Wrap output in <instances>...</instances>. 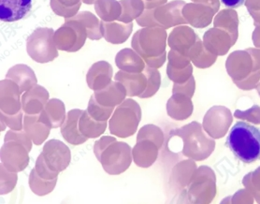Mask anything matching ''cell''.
I'll return each mask as SVG.
<instances>
[{
  "instance_id": "6da1fadb",
  "label": "cell",
  "mask_w": 260,
  "mask_h": 204,
  "mask_svg": "<svg viewBox=\"0 0 260 204\" xmlns=\"http://www.w3.org/2000/svg\"><path fill=\"white\" fill-rule=\"evenodd\" d=\"M225 142L234 156L244 163H254L260 159V129L248 122L236 123Z\"/></svg>"
},
{
  "instance_id": "7a4b0ae2",
  "label": "cell",
  "mask_w": 260,
  "mask_h": 204,
  "mask_svg": "<svg viewBox=\"0 0 260 204\" xmlns=\"http://www.w3.org/2000/svg\"><path fill=\"white\" fill-rule=\"evenodd\" d=\"M183 140L182 153L185 158L195 161L207 159L215 149V140L205 132L202 125L197 121L189 123L171 132Z\"/></svg>"
},
{
  "instance_id": "3957f363",
  "label": "cell",
  "mask_w": 260,
  "mask_h": 204,
  "mask_svg": "<svg viewBox=\"0 0 260 204\" xmlns=\"http://www.w3.org/2000/svg\"><path fill=\"white\" fill-rule=\"evenodd\" d=\"M70 148L59 140H50L43 146L41 155L37 158L35 169L43 179L57 178L71 163Z\"/></svg>"
},
{
  "instance_id": "277c9868",
  "label": "cell",
  "mask_w": 260,
  "mask_h": 204,
  "mask_svg": "<svg viewBox=\"0 0 260 204\" xmlns=\"http://www.w3.org/2000/svg\"><path fill=\"white\" fill-rule=\"evenodd\" d=\"M142 120V109L134 99H125L113 111L109 123L111 134L125 139L137 132Z\"/></svg>"
},
{
  "instance_id": "5b68a950",
  "label": "cell",
  "mask_w": 260,
  "mask_h": 204,
  "mask_svg": "<svg viewBox=\"0 0 260 204\" xmlns=\"http://www.w3.org/2000/svg\"><path fill=\"white\" fill-rule=\"evenodd\" d=\"M167 31L161 27H143L133 35L131 46L143 60L155 59L166 52Z\"/></svg>"
},
{
  "instance_id": "8992f818",
  "label": "cell",
  "mask_w": 260,
  "mask_h": 204,
  "mask_svg": "<svg viewBox=\"0 0 260 204\" xmlns=\"http://www.w3.org/2000/svg\"><path fill=\"white\" fill-rule=\"evenodd\" d=\"M185 195L191 203H211L216 196V176L208 166H201L191 177Z\"/></svg>"
},
{
  "instance_id": "52a82bcc",
  "label": "cell",
  "mask_w": 260,
  "mask_h": 204,
  "mask_svg": "<svg viewBox=\"0 0 260 204\" xmlns=\"http://www.w3.org/2000/svg\"><path fill=\"white\" fill-rule=\"evenodd\" d=\"M53 28L39 27L28 37L26 52L37 63L45 64L57 59L59 53L53 41Z\"/></svg>"
},
{
  "instance_id": "ba28073f",
  "label": "cell",
  "mask_w": 260,
  "mask_h": 204,
  "mask_svg": "<svg viewBox=\"0 0 260 204\" xmlns=\"http://www.w3.org/2000/svg\"><path fill=\"white\" fill-rule=\"evenodd\" d=\"M108 174H122L132 163V148L124 141L113 140L96 158Z\"/></svg>"
},
{
  "instance_id": "9c48e42d",
  "label": "cell",
  "mask_w": 260,
  "mask_h": 204,
  "mask_svg": "<svg viewBox=\"0 0 260 204\" xmlns=\"http://www.w3.org/2000/svg\"><path fill=\"white\" fill-rule=\"evenodd\" d=\"M87 38V31L83 23L75 20L65 19V23L54 31L53 41L60 51L76 53L83 48Z\"/></svg>"
},
{
  "instance_id": "30bf717a",
  "label": "cell",
  "mask_w": 260,
  "mask_h": 204,
  "mask_svg": "<svg viewBox=\"0 0 260 204\" xmlns=\"http://www.w3.org/2000/svg\"><path fill=\"white\" fill-rule=\"evenodd\" d=\"M233 122L231 111L225 106H213L205 113L202 127L210 137L218 140L226 135Z\"/></svg>"
},
{
  "instance_id": "8fae6325",
  "label": "cell",
  "mask_w": 260,
  "mask_h": 204,
  "mask_svg": "<svg viewBox=\"0 0 260 204\" xmlns=\"http://www.w3.org/2000/svg\"><path fill=\"white\" fill-rule=\"evenodd\" d=\"M0 157L1 164L11 171L21 172L29 164V151L16 140L4 141Z\"/></svg>"
},
{
  "instance_id": "7c38bea8",
  "label": "cell",
  "mask_w": 260,
  "mask_h": 204,
  "mask_svg": "<svg viewBox=\"0 0 260 204\" xmlns=\"http://www.w3.org/2000/svg\"><path fill=\"white\" fill-rule=\"evenodd\" d=\"M185 4L183 0H173L154 10V17L163 30L187 24L183 15V9Z\"/></svg>"
},
{
  "instance_id": "4fadbf2b",
  "label": "cell",
  "mask_w": 260,
  "mask_h": 204,
  "mask_svg": "<svg viewBox=\"0 0 260 204\" xmlns=\"http://www.w3.org/2000/svg\"><path fill=\"white\" fill-rule=\"evenodd\" d=\"M225 69L233 82L242 81L254 72L251 54L246 51H234L225 61Z\"/></svg>"
},
{
  "instance_id": "5bb4252c",
  "label": "cell",
  "mask_w": 260,
  "mask_h": 204,
  "mask_svg": "<svg viewBox=\"0 0 260 204\" xmlns=\"http://www.w3.org/2000/svg\"><path fill=\"white\" fill-rule=\"evenodd\" d=\"M0 109L6 114H16L23 110L19 85L10 79L0 82Z\"/></svg>"
},
{
  "instance_id": "9a60e30c",
  "label": "cell",
  "mask_w": 260,
  "mask_h": 204,
  "mask_svg": "<svg viewBox=\"0 0 260 204\" xmlns=\"http://www.w3.org/2000/svg\"><path fill=\"white\" fill-rule=\"evenodd\" d=\"M203 45L209 52L223 56L230 52L231 47L235 44L231 36L225 30L213 27L206 31L203 35Z\"/></svg>"
},
{
  "instance_id": "2e32d148",
  "label": "cell",
  "mask_w": 260,
  "mask_h": 204,
  "mask_svg": "<svg viewBox=\"0 0 260 204\" xmlns=\"http://www.w3.org/2000/svg\"><path fill=\"white\" fill-rule=\"evenodd\" d=\"M199 39L200 37L196 34L195 31L186 24L178 25L169 35L168 45L172 50L188 56L191 48Z\"/></svg>"
},
{
  "instance_id": "e0dca14e",
  "label": "cell",
  "mask_w": 260,
  "mask_h": 204,
  "mask_svg": "<svg viewBox=\"0 0 260 204\" xmlns=\"http://www.w3.org/2000/svg\"><path fill=\"white\" fill-rule=\"evenodd\" d=\"M216 12L211 7L200 3H187L183 9V15L187 23L195 28H205L213 22Z\"/></svg>"
},
{
  "instance_id": "ac0fdd59",
  "label": "cell",
  "mask_w": 260,
  "mask_h": 204,
  "mask_svg": "<svg viewBox=\"0 0 260 204\" xmlns=\"http://www.w3.org/2000/svg\"><path fill=\"white\" fill-rule=\"evenodd\" d=\"M113 76L112 65L107 61H99L89 69L86 75V82L91 90L98 91L107 88Z\"/></svg>"
},
{
  "instance_id": "d6986e66",
  "label": "cell",
  "mask_w": 260,
  "mask_h": 204,
  "mask_svg": "<svg viewBox=\"0 0 260 204\" xmlns=\"http://www.w3.org/2000/svg\"><path fill=\"white\" fill-rule=\"evenodd\" d=\"M50 95L40 84H36L34 88L24 92L22 96V107L25 114H39L41 113L49 101Z\"/></svg>"
},
{
  "instance_id": "ffe728a7",
  "label": "cell",
  "mask_w": 260,
  "mask_h": 204,
  "mask_svg": "<svg viewBox=\"0 0 260 204\" xmlns=\"http://www.w3.org/2000/svg\"><path fill=\"white\" fill-rule=\"evenodd\" d=\"M32 9V0H0V19L12 23L24 19Z\"/></svg>"
},
{
  "instance_id": "44dd1931",
  "label": "cell",
  "mask_w": 260,
  "mask_h": 204,
  "mask_svg": "<svg viewBox=\"0 0 260 204\" xmlns=\"http://www.w3.org/2000/svg\"><path fill=\"white\" fill-rule=\"evenodd\" d=\"M160 148L152 140L142 139L137 140L132 149L133 160L140 168H150L158 158Z\"/></svg>"
},
{
  "instance_id": "7402d4cb",
  "label": "cell",
  "mask_w": 260,
  "mask_h": 204,
  "mask_svg": "<svg viewBox=\"0 0 260 204\" xmlns=\"http://www.w3.org/2000/svg\"><path fill=\"white\" fill-rule=\"evenodd\" d=\"M194 111L192 98L182 93L172 94L167 102V113L173 120L183 121L188 119Z\"/></svg>"
},
{
  "instance_id": "603a6c76",
  "label": "cell",
  "mask_w": 260,
  "mask_h": 204,
  "mask_svg": "<svg viewBox=\"0 0 260 204\" xmlns=\"http://www.w3.org/2000/svg\"><path fill=\"white\" fill-rule=\"evenodd\" d=\"M83 110L73 109L68 112L65 122L61 127V134L64 140L72 145H81L88 138L83 136L79 129V120Z\"/></svg>"
},
{
  "instance_id": "cb8c5ba5",
  "label": "cell",
  "mask_w": 260,
  "mask_h": 204,
  "mask_svg": "<svg viewBox=\"0 0 260 204\" xmlns=\"http://www.w3.org/2000/svg\"><path fill=\"white\" fill-rule=\"evenodd\" d=\"M198 169L195 160L186 159L176 164L171 174V186L178 192H184L188 187L191 177Z\"/></svg>"
},
{
  "instance_id": "d4e9b609",
  "label": "cell",
  "mask_w": 260,
  "mask_h": 204,
  "mask_svg": "<svg viewBox=\"0 0 260 204\" xmlns=\"http://www.w3.org/2000/svg\"><path fill=\"white\" fill-rule=\"evenodd\" d=\"M39 117L42 122L46 124L51 129L61 128L67 118L64 102L58 99H49Z\"/></svg>"
},
{
  "instance_id": "484cf974",
  "label": "cell",
  "mask_w": 260,
  "mask_h": 204,
  "mask_svg": "<svg viewBox=\"0 0 260 204\" xmlns=\"http://www.w3.org/2000/svg\"><path fill=\"white\" fill-rule=\"evenodd\" d=\"M114 80L124 85L129 98L140 97L147 88V77L143 72L129 73L120 70L114 75Z\"/></svg>"
},
{
  "instance_id": "4316f807",
  "label": "cell",
  "mask_w": 260,
  "mask_h": 204,
  "mask_svg": "<svg viewBox=\"0 0 260 204\" xmlns=\"http://www.w3.org/2000/svg\"><path fill=\"white\" fill-rule=\"evenodd\" d=\"M133 30V23L103 22L101 21V31L105 41L112 44H122L128 40Z\"/></svg>"
},
{
  "instance_id": "83f0119b",
  "label": "cell",
  "mask_w": 260,
  "mask_h": 204,
  "mask_svg": "<svg viewBox=\"0 0 260 204\" xmlns=\"http://www.w3.org/2000/svg\"><path fill=\"white\" fill-rule=\"evenodd\" d=\"M96 101L101 105L106 107H116L124 102L127 97L124 85L119 82H112L107 88L95 91L94 93Z\"/></svg>"
},
{
  "instance_id": "f1b7e54d",
  "label": "cell",
  "mask_w": 260,
  "mask_h": 204,
  "mask_svg": "<svg viewBox=\"0 0 260 204\" xmlns=\"http://www.w3.org/2000/svg\"><path fill=\"white\" fill-rule=\"evenodd\" d=\"M6 78L17 83L21 94L34 88L38 82L34 70L29 66L24 64H17L12 67L8 70Z\"/></svg>"
},
{
  "instance_id": "f546056e",
  "label": "cell",
  "mask_w": 260,
  "mask_h": 204,
  "mask_svg": "<svg viewBox=\"0 0 260 204\" xmlns=\"http://www.w3.org/2000/svg\"><path fill=\"white\" fill-rule=\"evenodd\" d=\"M115 64L120 70L129 73H141L146 67V63L134 49L125 48L115 56Z\"/></svg>"
},
{
  "instance_id": "4dcf8cb0",
  "label": "cell",
  "mask_w": 260,
  "mask_h": 204,
  "mask_svg": "<svg viewBox=\"0 0 260 204\" xmlns=\"http://www.w3.org/2000/svg\"><path fill=\"white\" fill-rule=\"evenodd\" d=\"M39 114L24 113V130L36 145H42L47 140L51 131V128L40 120Z\"/></svg>"
},
{
  "instance_id": "1f68e13d",
  "label": "cell",
  "mask_w": 260,
  "mask_h": 204,
  "mask_svg": "<svg viewBox=\"0 0 260 204\" xmlns=\"http://www.w3.org/2000/svg\"><path fill=\"white\" fill-rule=\"evenodd\" d=\"M213 25L226 31L236 43L239 38V16L235 10L228 8L220 11L213 19Z\"/></svg>"
},
{
  "instance_id": "d6a6232c",
  "label": "cell",
  "mask_w": 260,
  "mask_h": 204,
  "mask_svg": "<svg viewBox=\"0 0 260 204\" xmlns=\"http://www.w3.org/2000/svg\"><path fill=\"white\" fill-rule=\"evenodd\" d=\"M107 121H98L89 114L87 110L83 111L79 120V129L81 133L88 139L101 137L106 131Z\"/></svg>"
},
{
  "instance_id": "836d02e7",
  "label": "cell",
  "mask_w": 260,
  "mask_h": 204,
  "mask_svg": "<svg viewBox=\"0 0 260 204\" xmlns=\"http://www.w3.org/2000/svg\"><path fill=\"white\" fill-rule=\"evenodd\" d=\"M188 57L195 67L202 70L212 67L217 60V55L208 51L203 45L201 38L196 41L194 46L191 48Z\"/></svg>"
},
{
  "instance_id": "e575fe53",
  "label": "cell",
  "mask_w": 260,
  "mask_h": 204,
  "mask_svg": "<svg viewBox=\"0 0 260 204\" xmlns=\"http://www.w3.org/2000/svg\"><path fill=\"white\" fill-rule=\"evenodd\" d=\"M95 10L103 22L118 21L122 14V6L117 0H96Z\"/></svg>"
},
{
  "instance_id": "d590c367",
  "label": "cell",
  "mask_w": 260,
  "mask_h": 204,
  "mask_svg": "<svg viewBox=\"0 0 260 204\" xmlns=\"http://www.w3.org/2000/svg\"><path fill=\"white\" fill-rule=\"evenodd\" d=\"M71 20L79 21L83 23L87 31V36L89 40L91 41H100L102 35L101 31V22L100 19L90 12H78L77 14L73 17L69 18Z\"/></svg>"
},
{
  "instance_id": "8d00e7d4",
  "label": "cell",
  "mask_w": 260,
  "mask_h": 204,
  "mask_svg": "<svg viewBox=\"0 0 260 204\" xmlns=\"http://www.w3.org/2000/svg\"><path fill=\"white\" fill-rule=\"evenodd\" d=\"M119 2L122 6V14L118 21L122 23H132V21L140 17L145 10L142 0H120Z\"/></svg>"
},
{
  "instance_id": "74e56055",
  "label": "cell",
  "mask_w": 260,
  "mask_h": 204,
  "mask_svg": "<svg viewBox=\"0 0 260 204\" xmlns=\"http://www.w3.org/2000/svg\"><path fill=\"white\" fill-rule=\"evenodd\" d=\"M29 187L31 191L37 196L43 197L48 194L53 192L54 187L57 183V178L52 180H46L41 177L37 172L35 168L31 170L29 175Z\"/></svg>"
},
{
  "instance_id": "f35d334b",
  "label": "cell",
  "mask_w": 260,
  "mask_h": 204,
  "mask_svg": "<svg viewBox=\"0 0 260 204\" xmlns=\"http://www.w3.org/2000/svg\"><path fill=\"white\" fill-rule=\"evenodd\" d=\"M53 12L65 19L73 17L82 6V0H50Z\"/></svg>"
},
{
  "instance_id": "ab89813d",
  "label": "cell",
  "mask_w": 260,
  "mask_h": 204,
  "mask_svg": "<svg viewBox=\"0 0 260 204\" xmlns=\"http://www.w3.org/2000/svg\"><path fill=\"white\" fill-rule=\"evenodd\" d=\"M143 73L147 77V88L145 91L140 96L141 99L152 98L158 92L161 85V75L157 69H153L146 66Z\"/></svg>"
},
{
  "instance_id": "60d3db41",
  "label": "cell",
  "mask_w": 260,
  "mask_h": 204,
  "mask_svg": "<svg viewBox=\"0 0 260 204\" xmlns=\"http://www.w3.org/2000/svg\"><path fill=\"white\" fill-rule=\"evenodd\" d=\"M142 139H146V140L154 141V143H156L161 149L164 144L165 137H164L163 131L160 128L155 125L149 124V125L143 126L138 132L137 140H142Z\"/></svg>"
},
{
  "instance_id": "b9f144b4",
  "label": "cell",
  "mask_w": 260,
  "mask_h": 204,
  "mask_svg": "<svg viewBox=\"0 0 260 204\" xmlns=\"http://www.w3.org/2000/svg\"><path fill=\"white\" fill-rule=\"evenodd\" d=\"M87 111L91 116L98 121H108L114 111V107L101 105L93 95L89 100Z\"/></svg>"
},
{
  "instance_id": "7bdbcfd3",
  "label": "cell",
  "mask_w": 260,
  "mask_h": 204,
  "mask_svg": "<svg viewBox=\"0 0 260 204\" xmlns=\"http://www.w3.org/2000/svg\"><path fill=\"white\" fill-rule=\"evenodd\" d=\"M243 185L260 203V167L243 177Z\"/></svg>"
},
{
  "instance_id": "ee69618b",
  "label": "cell",
  "mask_w": 260,
  "mask_h": 204,
  "mask_svg": "<svg viewBox=\"0 0 260 204\" xmlns=\"http://www.w3.org/2000/svg\"><path fill=\"white\" fill-rule=\"evenodd\" d=\"M0 169H1V195H5L12 192L16 187L17 184L18 175L17 172L15 171H11L4 167V165H0Z\"/></svg>"
},
{
  "instance_id": "f6af8a7d",
  "label": "cell",
  "mask_w": 260,
  "mask_h": 204,
  "mask_svg": "<svg viewBox=\"0 0 260 204\" xmlns=\"http://www.w3.org/2000/svg\"><path fill=\"white\" fill-rule=\"evenodd\" d=\"M191 64V60L188 56L183 55L177 51L171 49L168 53V66L174 70H183Z\"/></svg>"
},
{
  "instance_id": "bcb514c9",
  "label": "cell",
  "mask_w": 260,
  "mask_h": 204,
  "mask_svg": "<svg viewBox=\"0 0 260 204\" xmlns=\"http://www.w3.org/2000/svg\"><path fill=\"white\" fill-rule=\"evenodd\" d=\"M234 116L240 120L258 126L260 125V106L253 105L250 109L245 111L236 110L234 112Z\"/></svg>"
},
{
  "instance_id": "7dc6e473",
  "label": "cell",
  "mask_w": 260,
  "mask_h": 204,
  "mask_svg": "<svg viewBox=\"0 0 260 204\" xmlns=\"http://www.w3.org/2000/svg\"><path fill=\"white\" fill-rule=\"evenodd\" d=\"M167 74L169 79L173 82H185L193 76V66L190 64L187 68L183 70H174L170 67H167Z\"/></svg>"
},
{
  "instance_id": "c3c4849f",
  "label": "cell",
  "mask_w": 260,
  "mask_h": 204,
  "mask_svg": "<svg viewBox=\"0 0 260 204\" xmlns=\"http://www.w3.org/2000/svg\"><path fill=\"white\" fill-rule=\"evenodd\" d=\"M1 121L5 123L8 128L12 130H22L24 129V112L23 110L16 114H6L0 111Z\"/></svg>"
},
{
  "instance_id": "681fc988",
  "label": "cell",
  "mask_w": 260,
  "mask_h": 204,
  "mask_svg": "<svg viewBox=\"0 0 260 204\" xmlns=\"http://www.w3.org/2000/svg\"><path fill=\"white\" fill-rule=\"evenodd\" d=\"M9 140H16L18 142L24 144L26 149L28 151H31L32 149V140L30 139L29 136L26 134V132L24 131V129L22 130H9L7 131L5 138H4V141H9Z\"/></svg>"
},
{
  "instance_id": "f907efd6",
  "label": "cell",
  "mask_w": 260,
  "mask_h": 204,
  "mask_svg": "<svg viewBox=\"0 0 260 204\" xmlns=\"http://www.w3.org/2000/svg\"><path fill=\"white\" fill-rule=\"evenodd\" d=\"M254 198L248 190L241 189L235 193L232 197L225 198L221 201V203H254Z\"/></svg>"
},
{
  "instance_id": "816d5d0a",
  "label": "cell",
  "mask_w": 260,
  "mask_h": 204,
  "mask_svg": "<svg viewBox=\"0 0 260 204\" xmlns=\"http://www.w3.org/2000/svg\"><path fill=\"white\" fill-rule=\"evenodd\" d=\"M154 10H144V12L139 18H137L136 22L139 26L141 27H161L160 24L156 19L154 17Z\"/></svg>"
},
{
  "instance_id": "f5cc1de1",
  "label": "cell",
  "mask_w": 260,
  "mask_h": 204,
  "mask_svg": "<svg viewBox=\"0 0 260 204\" xmlns=\"http://www.w3.org/2000/svg\"><path fill=\"white\" fill-rule=\"evenodd\" d=\"M260 82V70L252 72L250 75L247 76L245 79L238 82H233L237 88L244 90L250 91L256 88L257 83Z\"/></svg>"
},
{
  "instance_id": "db71d44e",
  "label": "cell",
  "mask_w": 260,
  "mask_h": 204,
  "mask_svg": "<svg viewBox=\"0 0 260 204\" xmlns=\"http://www.w3.org/2000/svg\"><path fill=\"white\" fill-rule=\"evenodd\" d=\"M196 90V81L194 76H192L188 81L182 83L174 82L172 88V94L182 93L193 98Z\"/></svg>"
},
{
  "instance_id": "11a10c76",
  "label": "cell",
  "mask_w": 260,
  "mask_h": 204,
  "mask_svg": "<svg viewBox=\"0 0 260 204\" xmlns=\"http://www.w3.org/2000/svg\"><path fill=\"white\" fill-rule=\"evenodd\" d=\"M245 6L254 19V26L260 24V0H245Z\"/></svg>"
},
{
  "instance_id": "9f6ffc18",
  "label": "cell",
  "mask_w": 260,
  "mask_h": 204,
  "mask_svg": "<svg viewBox=\"0 0 260 204\" xmlns=\"http://www.w3.org/2000/svg\"><path fill=\"white\" fill-rule=\"evenodd\" d=\"M166 60H167V53H164V54L161 55V56L155 57V59H145L144 62L146 63L148 67L158 70L163 65L165 64Z\"/></svg>"
},
{
  "instance_id": "6f0895ef",
  "label": "cell",
  "mask_w": 260,
  "mask_h": 204,
  "mask_svg": "<svg viewBox=\"0 0 260 204\" xmlns=\"http://www.w3.org/2000/svg\"><path fill=\"white\" fill-rule=\"evenodd\" d=\"M246 51L251 54L254 64V71L260 70V49L259 48H247Z\"/></svg>"
},
{
  "instance_id": "680465c9",
  "label": "cell",
  "mask_w": 260,
  "mask_h": 204,
  "mask_svg": "<svg viewBox=\"0 0 260 204\" xmlns=\"http://www.w3.org/2000/svg\"><path fill=\"white\" fill-rule=\"evenodd\" d=\"M145 9L146 10H153V9H157L159 7L163 6L167 4L168 0H142Z\"/></svg>"
},
{
  "instance_id": "91938a15",
  "label": "cell",
  "mask_w": 260,
  "mask_h": 204,
  "mask_svg": "<svg viewBox=\"0 0 260 204\" xmlns=\"http://www.w3.org/2000/svg\"><path fill=\"white\" fill-rule=\"evenodd\" d=\"M192 2L211 7L215 12H218L219 8H220L219 0H192Z\"/></svg>"
},
{
  "instance_id": "94428289",
  "label": "cell",
  "mask_w": 260,
  "mask_h": 204,
  "mask_svg": "<svg viewBox=\"0 0 260 204\" xmlns=\"http://www.w3.org/2000/svg\"><path fill=\"white\" fill-rule=\"evenodd\" d=\"M221 2L229 9H237L243 6L245 0H221Z\"/></svg>"
},
{
  "instance_id": "6125c7cd",
  "label": "cell",
  "mask_w": 260,
  "mask_h": 204,
  "mask_svg": "<svg viewBox=\"0 0 260 204\" xmlns=\"http://www.w3.org/2000/svg\"><path fill=\"white\" fill-rule=\"evenodd\" d=\"M252 41L255 48L260 49V24L255 25V28L252 34Z\"/></svg>"
},
{
  "instance_id": "be15d7a7",
  "label": "cell",
  "mask_w": 260,
  "mask_h": 204,
  "mask_svg": "<svg viewBox=\"0 0 260 204\" xmlns=\"http://www.w3.org/2000/svg\"><path fill=\"white\" fill-rule=\"evenodd\" d=\"M84 4H87V5H92V4H95L96 2V0H82Z\"/></svg>"
},
{
  "instance_id": "e7e4bbea",
  "label": "cell",
  "mask_w": 260,
  "mask_h": 204,
  "mask_svg": "<svg viewBox=\"0 0 260 204\" xmlns=\"http://www.w3.org/2000/svg\"><path fill=\"white\" fill-rule=\"evenodd\" d=\"M7 125L3 121H1V131H4L5 128H6Z\"/></svg>"
},
{
  "instance_id": "03108f58",
  "label": "cell",
  "mask_w": 260,
  "mask_h": 204,
  "mask_svg": "<svg viewBox=\"0 0 260 204\" xmlns=\"http://www.w3.org/2000/svg\"><path fill=\"white\" fill-rule=\"evenodd\" d=\"M255 89H256V91H257V93H258V95H259L260 97V82L257 83V85H256Z\"/></svg>"
}]
</instances>
